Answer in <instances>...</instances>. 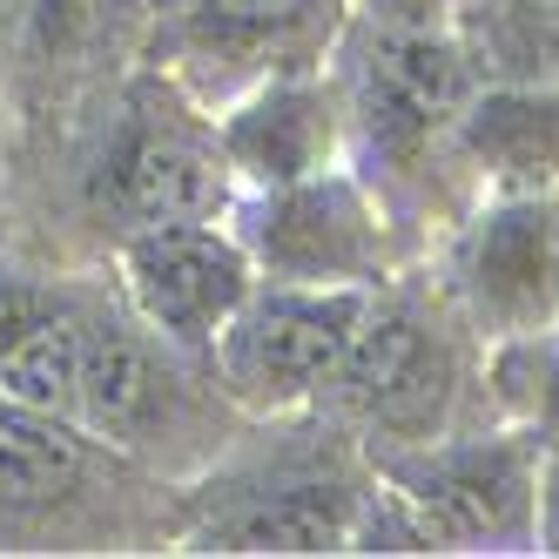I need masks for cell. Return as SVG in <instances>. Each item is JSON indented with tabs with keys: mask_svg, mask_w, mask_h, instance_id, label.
Returning a JSON list of instances; mask_svg holds the SVG:
<instances>
[{
	"mask_svg": "<svg viewBox=\"0 0 559 559\" xmlns=\"http://www.w3.org/2000/svg\"><path fill=\"white\" fill-rule=\"evenodd\" d=\"M371 310V290L357 284H284V290H250L236 317L216 331V365L223 384L250 405H297L324 391L344 365V350Z\"/></svg>",
	"mask_w": 559,
	"mask_h": 559,
	"instance_id": "6da1fadb",
	"label": "cell"
},
{
	"mask_svg": "<svg viewBox=\"0 0 559 559\" xmlns=\"http://www.w3.org/2000/svg\"><path fill=\"white\" fill-rule=\"evenodd\" d=\"M122 290L142 331H163L169 344H216L236 304L250 297V257L210 216L142 223L122 243Z\"/></svg>",
	"mask_w": 559,
	"mask_h": 559,
	"instance_id": "7a4b0ae2",
	"label": "cell"
},
{
	"mask_svg": "<svg viewBox=\"0 0 559 559\" xmlns=\"http://www.w3.org/2000/svg\"><path fill=\"white\" fill-rule=\"evenodd\" d=\"M397 499L431 546H506L539 526V478L519 445H452L397 459Z\"/></svg>",
	"mask_w": 559,
	"mask_h": 559,
	"instance_id": "3957f363",
	"label": "cell"
},
{
	"mask_svg": "<svg viewBox=\"0 0 559 559\" xmlns=\"http://www.w3.org/2000/svg\"><path fill=\"white\" fill-rule=\"evenodd\" d=\"M459 284L486 331L546 337L559 324V195L526 189L478 216L459 257Z\"/></svg>",
	"mask_w": 559,
	"mask_h": 559,
	"instance_id": "277c9868",
	"label": "cell"
},
{
	"mask_svg": "<svg viewBox=\"0 0 559 559\" xmlns=\"http://www.w3.org/2000/svg\"><path fill=\"white\" fill-rule=\"evenodd\" d=\"M229 189V155L223 142L195 135L176 108H135L102 163V195L122 210L135 229L142 223H189L216 216Z\"/></svg>",
	"mask_w": 559,
	"mask_h": 559,
	"instance_id": "5b68a950",
	"label": "cell"
},
{
	"mask_svg": "<svg viewBox=\"0 0 559 559\" xmlns=\"http://www.w3.org/2000/svg\"><path fill=\"white\" fill-rule=\"evenodd\" d=\"M82 344H88V304L82 297L0 263V397H21V405L74 418Z\"/></svg>",
	"mask_w": 559,
	"mask_h": 559,
	"instance_id": "8992f818",
	"label": "cell"
},
{
	"mask_svg": "<svg viewBox=\"0 0 559 559\" xmlns=\"http://www.w3.org/2000/svg\"><path fill=\"white\" fill-rule=\"evenodd\" d=\"M169 418V378L142 344V317L95 310L88 304V344H82V384H74V425L95 445H142Z\"/></svg>",
	"mask_w": 559,
	"mask_h": 559,
	"instance_id": "52a82bcc",
	"label": "cell"
},
{
	"mask_svg": "<svg viewBox=\"0 0 559 559\" xmlns=\"http://www.w3.org/2000/svg\"><path fill=\"white\" fill-rule=\"evenodd\" d=\"M472 95L465 82V55L431 34V21H412L378 41L371 74H365V115H371V135L378 142H425L445 115H459Z\"/></svg>",
	"mask_w": 559,
	"mask_h": 559,
	"instance_id": "ba28073f",
	"label": "cell"
},
{
	"mask_svg": "<svg viewBox=\"0 0 559 559\" xmlns=\"http://www.w3.org/2000/svg\"><path fill=\"white\" fill-rule=\"evenodd\" d=\"M263 257L290 284H350L371 263V223L350 189L310 176L276 189V203L263 216Z\"/></svg>",
	"mask_w": 559,
	"mask_h": 559,
	"instance_id": "9c48e42d",
	"label": "cell"
},
{
	"mask_svg": "<svg viewBox=\"0 0 559 559\" xmlns=\"http://www.w3.org/2000/svg\"><path fill=\"white\" fill-rule=\"evenodd\" d=\"M95 472V438L68 412L0 397V512H55Z\"/></svg>",
	"mask_w": 559,
	"mask_h": 559,
	"instance_id": "30bf717a",
	"label": "cell"
},
{
	"mask_svg": "<svg viewBox=\"0 0 559 559\" xmlns=\"http://www.w3.org/2000/svg\"><path fill=\"white\" fill-rule=\"evenodd\" d=\"M331 384H344L357 405L378 412V418H418V412H431L438 384H445V357L418 331V317L371 304Z\"/></svg>",
	"mask_w": 559,
	"mask_h": 559,
	"instance_id": "8fae6325",
	"label": "cell"
},
{
	"mask_svg": "<svg viewBox=\"0 0 559 559\" xmlns=\"http://www.w3.org/2000/svg\"><path fill=\"white\" fill-rule=\"evenodd\" d=\"M216 142H223V155H229V169H243V176H257V182H270V189H290V182L324 176L331 108L317 102L310 88L276 82V88H263L250 108H236Z\"/></svg>",
	"mask_w": 559,
	"mask_h": 559,
	"instance_id": "7c38bea8",
	"label": "cell"
},
{
	"mask_svg": "<svg viewBox=\"0 0 559 559\" xmlns=\"http://www.w3.org/2000/svg\"><path fill=\"white\" fill-rule=\"evenodd\" d=\"M223 552H337L350 539V499L337 486H290L276 499H243L203 526Z\"/></svg>",
	"mask_w": 559,
	"mask_h": 559,
	"instance_id": "4fadbf2b",
	"label": "cell"
},
{
	"mask_svg": "<svg viewBox=\"0 0 559 559\" xmlns=\"http://www.w3.org/2000/svg\"><path fill=\"white\" fill-rule=\"evenodd\" d=\"M465 135L499 176H526L533 189L559 176V95H492L465 115Z\"/></svg>",
	"mask_w": 559,
	"mask_h": 559,
	"instance_id": "5bb4252c",
	"label": "cell"
},
{
	"mask_svg": "<svg viewBox=\"0 0 559 559\" xmlns=\"http://www.w3.org/2000/svg\"><path fill=\"white\" fill-rule=\"evenodd\" d=\"M310 0H203V34L210 41H276V34L304 27Z\"/></svg>",
	"mask_w": 559,
	"mask_h": 559,
	"instance_id": "9a60e30c",
	"label": "cell"
},
{
	"mask_svg": "<svg viewBox=\"0 0 559 559\" xmlns=\"http://www.w3.org/2000/svg\"><path fill=\"white\" fill-rule=\"evenodd\" d=\"M519 21H526L533 61H546L559 74V0H519Z\"/></svg>",
	"mask_w": 559,
	"mask_h": 559,
	"instance_id": "2e32d148",
	"label": "cell"
},
{
	"mask_svg": "<svg viewBox=\"0 0 559 559\" xmlns=\"http://www.w3.org/2000/svg\"><path fill=\"white\" fill-rule=\"evenodd\" d=\"M552 331H559V324H552ZM533 371H539V384H533V405H539V412L559 425V337L533 350Z\"/></svg>",
	"mask_w": 559,
	"mask_h": 559,
	"instance_id": "e0dca14e",
	"label": "cell"
},
{
	"mask_svg": "<svg viewBox=\"0 0 559 559\" xmlns=\"http://www.w3.org/2000/svg\"><path fill=\"white\" fill-rule=\"evenodd\" d=\"M539 533H546V546L559 552V472L546 478V499H539Z\"/></svg>",
	"mask_w": 559,
	"mask_h": 559,
	"instance_id": "ac0fdd59",
	"label": "cell"
},
{
	"mask_svg": "<svg viewBox=\"0 0 559 559\" xmlns=\"http://www.w3.org/2000/svg\"><path fill=\"white\" fill-rule=\"evenodd\" d=\"M397 8H405V14H412V21H431V14H438V8H459V0H397Z\"/></svg>",
	"mask_w": 559,
	"mask_h": 559,
	"instance_id": "d6986e66",
	"label": "cell"
}]
</instances>
